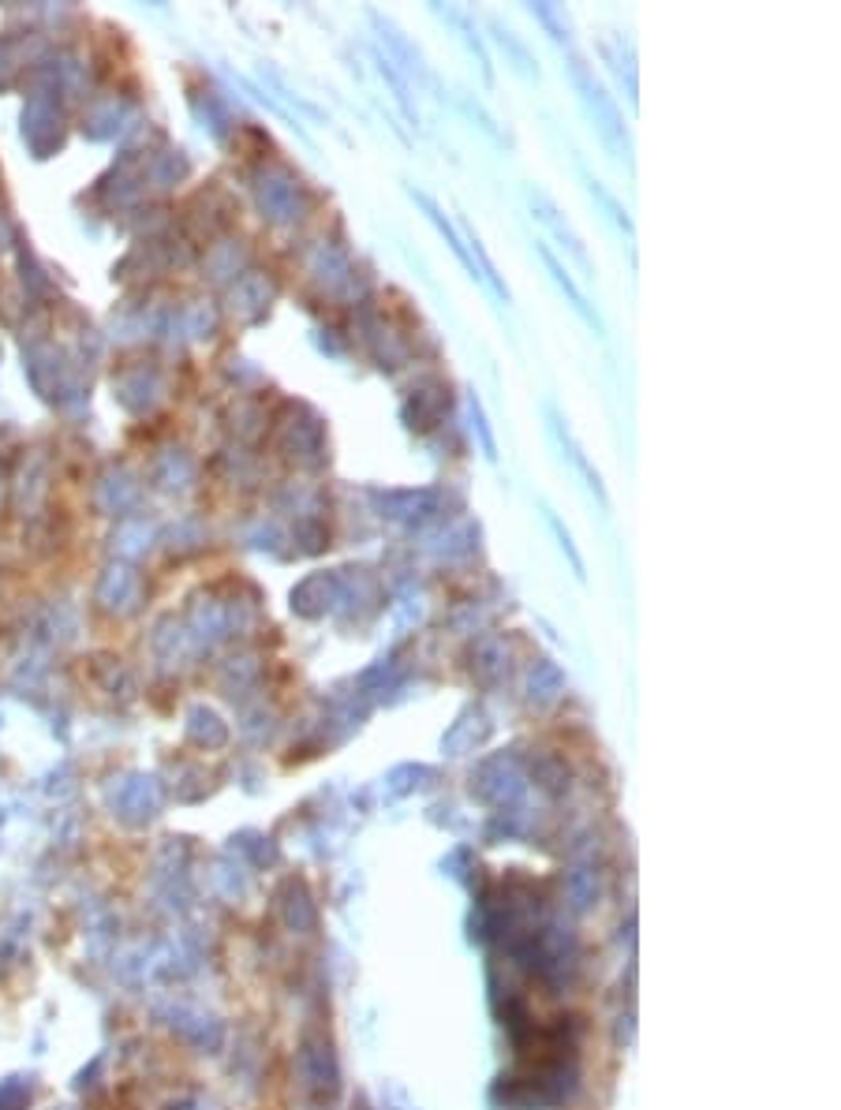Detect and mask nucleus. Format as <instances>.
Here are the masks:
<instances>
[{"label":"nucleus","mask_w":841,"mask_h":1110,"mask_svg":"<svg viewBox=\"0 0 841 1110\" xmlns=\"http://www.w3.org/2000/svg\"><path fill=\"white\" fill-rule=\"evenodd\" d=\"M471 419H475V430L483 434V449H487V457L490 460H498V446H494V434L487 430V419H483V408H479V400L471 397Z\"/></svg>","instance_id":"nucleus-9"},{"label":"nucleus","mask_w":841,"mask_h":1110,"mask_svg":"<svg viewBox=\"0 0 841 1110\" xmlns=\"http://www.w3.org/2000/svg\"><path fill=\"white\" fill-rule=\"evenodd\" d=\"M550 430H553V438L561 441V449H565V457L572 460V468H577L580 476H583V482H588V490L594 493V498H599V506L607 509V506H610V498H607V487H602V476H599V471L591 468L588 452H583V449H580V441L569 434L565 419H561L558 411H550Z\"/></svg>","instance_id":"nucleus-3"},{"label":"nucleus","mask_w":841,"mask_h":1110,"mask_svg":"<svg viewBox=\"0 0 841 1110\" xmlns=\"http://www.w3.org/2000/svg\"><path fill=\"white\" fill-rule=\"evenodd\" d=\"M408 194H412V199L419 202V206H423V213H427V218H430V224H434V229L438 232H442L445 236V243L449 247H453V254H457V259H460V266H464V270L471 273V277H479V270H475V262H471V254H468V243H464V236H460L457 229H453V224H449L445 221V213H442V206H438L434 199H430V194H423V191H408Z\"/></svg>","instance_id":"nucleus-5"},{"label":"nucleus","mask_w":841,"mask_h":1110,"mask_svg":"<svg viewBox=\"0 0 841 1110\" xmlns=\"http://www.w3.org/2000/svg\"><path fill=\"white\" fill-rule=\"evenodd\" d=\"M445 16L453 19V23H457L460 30H464V41L471 46V53H475L479 68H483V79H487V82H494V68H490V53L483 49V41H479L475 34H471V19H468L464 12H457V8H445Z\"/></svg>","instance_id":"nucleus-6"},{"label":"nucleus","mask_w":841,"mask_h":1110,"mask_svg":"<svg viewBox=\"0 0 841 1110\" xmlns=\"http://www.w3.org/2000/svg\"><path fill=\"white\" fill-rule=\"evenodd\" d=\"M547 523H550V531L558 534V542H561V550H565V558H569V564H572V572H577V580H588V569H583V558H580L577 542H572V534L565 531V523L553 517V512H547Z\"/></svg>","instance_id":"nucleus-7"},{"label":"nucleus","mask_w":841,"mask_h":1110,"mask_svg":"<svg viewBox=\"0 0 841 1110\" xmlns=\"http://www.w3.org/2000/svg\"><path fill=\"white\" fill-rule=\"evenodd\" d=\"M535 251H539L542 266H547V270H550L553 284H558L561 292H565V300H569V307H572V311H577V314L583 318V322H588V326H591V329H594V333H599V337H607V322H602V318H599V311H594V307L588 303V296H583V288H580L577 281H572V273L565 270V262H561L558 254H553L550 247L542 243V240L535 243Z\"/></svg>","instance_id":"nucleus-1"},{"label":"nucleus","mask_w":841,"mask_h":1110,"mask_svg":"<svg viewBox=\"0 0 841 1110\" xmlns=\"http://www.w3.org/2000/svg\"><path fill=\"white\" fill-rule=\"evenodd\" d=\"M577 79H580V90H583V101L591 106L594 112V123H599V131L613 142V150H621V153H629V136H624V128H621V117H618V106L607 98V90L594 82L588 71H583L577 64Z\"/></svg>","instance_id":"nucleus-2"},{"label":"nucleus","mask_w":841,"mask_h":1110,"mask_svg":"<svg viewBox=\"0 0 841 1110\" xmlns=\"http://www.w3.org/2000/svg\"><path fill=\"white\" fill-rule=\"evenodd\" d=\"M588 191H591V194H594V199H599L602 206H607V213H610V218H613V221H618V224H621V229H624V232H629V236H632V221H629V213H624V210H621V202H618V199H613V194H610L607 188H602V183H599V180H594V177H588Z\"/></svg>","instance_id":"nucleus-8"},{"label":"nucleus","mask_w":841,"mask_h":1110,"mask_svg":"<svg viewBox=\"0 0 841 1110\" xmlns=\"http://www.w3.org/2000/svg\"><path fill=\"white\" fill-rule=\"evenodd\" d=\"M528 199H531V210H535V218H539L542 224H547V229H550L553 236H558V240H561V247H569V254H572V259H577V262L583 266V270H591V259H588V251H583L580 236L572 232L565 221H561L558 206H553V202H550V199H547V194H542V191H531Z\"/></svg>","instance_id":"nucleus-4"}]
</instances>
